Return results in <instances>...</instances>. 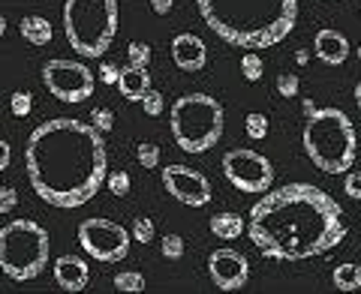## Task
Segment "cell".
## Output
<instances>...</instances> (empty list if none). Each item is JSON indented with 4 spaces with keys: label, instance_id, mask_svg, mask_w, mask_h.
I'll return each mask as SVG.
<instances>
[{
    "label": "cell",
    "instance_id": "6da1fadb",
    "mask_svg": "<svg viewBox=\"0 0 361 294\" xmlns=\"http://www.w3.org/2000/svg\"><path fill=\"white\" fill-rule=\"evenodd\" d=\"M24 168L34 192L52 207H81L109 177L103 133L76 117H54L37 126L24 147Z\"/></svg>",
    "mask_w": 361,
    "mask_h": 294
},
{
    "label": "cell",
    "instance_id": "7a4b0ae2",
    "mask_svg": "<svg viewBox=\"0 0 361 294\" xmlns=\"http://www.w3.org/2000/svg\"><path fill=\"white\" fill-rule=\"evenodd\" d=\"M247 234L259 256L305 261L331 252L347 238L343 207L313 183H286L253 204Z\"/></svg>",
    "mask_w": 361,
    "mask_h": 294
},
{
    "label": "cell",
    "instance_id": "3957f363",
    "mask_svg": "<svg viewBox=\"0 0 361 294\" xmlns=\"http://www.w3.org/2000/svg\"><path fill=\"white\" fill-rule=\"evenodd\" d=\"M214 34L238 48H271L292 34L298 0H196Z\"/></svg>",
    "mask_w": 361,
    "mask_h": 294
},
{
    "label": "cell",
    "instance_id": "277c9868",
    "mask_svg": "<svg viewBox=\"0 0 361 294\" xmlns=\"http://www.w3.org/2000/svg\"><path fill=\"white\" fill-rule=\"evenodd\" d=\"M301 144L310 162L325 174H343L352 168L358 153V135L349 114L340 109H316L307 117Z\"/></svg>",
    "mask_w": 361,
    "mask_h": 294
},
{
    "label": "cell",
    "instance_id": "5b68a950",
    "mask_svg": "<svg viewBox=\"0 0 361 294\" xmlns=\"http://www.w3.org/2000/svg\"><path fill=\"white\" fill-rule=\"evenodd\" d=\"M63 34L70 48L85 60L103 57L118 34V0H67Z\"/></svg>",
    "mask_w": 361,
    "mask_h": 294
},
{
    "label": "cell",
    "instance_id": "8992f818",
    "mask_svg": "<svg viewBox=\"0 0 361 294\" xmlns=\"http://www.w3.org/2000/svg\"><path fill=\"white\" fill-rule=\"evenodd\" d=\"M169 129L184 153H205L223 135V105L208 93L178 96L169 111Z\"/></svg>",
    "mask_w": 361,
    "mask_h": 294
},
{
    "label": "cell",
    "instance_id": "52a82bcc",
    "mask_svg": "<svg viewBox=\"0 0 361 294\" xmlns=\"http://www.w3.org/2000/svg\"><path fill=\"white\" fill-rule=\"evenodd\" d=\"M52 256L48 231L34 219H12L0 228V273L15 282L39 276Z\"/></svg>",
    "mask_w": 361,
    "mask_h": 294
},
{
    "label": "cell",
    "instance_id": "ba28073f",
    "mask_svg": "<svg viewBox=\"0 0 361 294\" xmlns=\"http://www.w3.org/2000/svg\"><path fill=\"white\" fill-rule=\"evenodd\" d=\"M130 240H133V234H130L124 225L112 223V219H103V216H90L79 225L81 249H85L90 258L103 261V264H118V261H124L130 252Z\"/></svg>",
    "mask_w": 361,
    "mask_h": 294
},
{
    "label": "cell",
    "instance_id": "9c48e42d",
    "mask_svg": "<svg viewBox=\"0 0 361 294\" xmlns=\"http://www.w3.org/2000/svg\"><path fill=\"white\" fill-rule=\"evenodd\" d=\"M43 81L48 87V93L61 102H85L94 96L96 78L81 60H67V57H54L43 67Z\"/></svg>",
    "mask_w": 361,
    "mask_h": 294
},
{
    "label": "cell",
    "instance_id": "30bf717a",
    "mask_svg": "<svg viewBox=\"0 0 361 294\" xmlns=\"http://www.w3.org/2000/svg\"><path fill=\"white\" fill-rule=\"evenodd\" d=\"M223 174L238 192H268L274 183L271 159L247 147H235L223 157Z\"/></svg>",
    "mask_w": 361,
    "mask_h": 294
},
{
    "label": "cell",
    "instance_id": "8fae6325",
    "mask_svg": "<svg viewBox=\"0 0 361 294\" xmlns=\"http://www.w3.org/2000/svg\"><path fill=\"white\" fill-rule=\"evenodd\" d=\"M163 186L172 199H178L187 207H205L211 201V181L190 166L163 168Z\"/></svg>",
    "mask_w": 361,
    "mask_h": 294
},
{
    "label": "cell",
    "instance_id": "7c38bea8",
    "mask_svg": "<svg viewBox=\"0 0 361 294\" xmlns=\"http://www.w3.org/2000/svg\"><path fill=\"white\" fill-rule=\"evenodd\" d=\"M208 273H211V282L220 291H238L250 280V264L238 249L223 247L208 256Z\"/></svg>",
    "mask_w": 361,
    "mask_h": 294
},
{
    "label": "cell",
    "instance_id": "4fadbf2b",
    "mask_svg": "<svg viewBox=\"0 0 361 294\" xmlns=\"http://www.w3.org/2000/svg\"><path fill=\"white\" fill-rule=\"evenodd\" d=\"M172 60L180 72H199L208 60V48L196 34H178L172 39Z\"/></svg>",
    "mask_w": 361,
    "mask_h": 294
},
{
    "label": "cell",
    "instance_id": "5bb4252c",
    "mask_svg": "<svg viewBox=\"0 0 361 294\" xmlns=\"http://www.w3.org/2000/svg\"><path fill=\"white\" fill-rule=\"evenodd\" d=\"M313 54L325 63V67H340V63H347V57H349V39L343 36L340 30L322 27L313 36Z\"/></svg>",
    "mask_w": 361,
    "mask_h": 294
},
{
    "label": "cell",
    "instance_id": "9a60e30c",
    "mask_svg": "<svg viewBox=\"0 0 361 294\" xmlns=\"http://www.w3.org/2000/svg\"><path fill=\"white\" fill-rule=\"evenodd\" d=\"M54 282L63 291H85L90 282V271L81 256H61L54 261Z\"/></svg>",
    "mask_w": 361,
    "mask_h": 294
},
{
    "label": "cell",
    "instance_id": "2e32d148",
    "mask_svg": "<svg viewBox=\"0 0 361 294\" xmlns=\"http://www.w3.org/2000/svg\"><path fill=\"white\" fill-rule=\"evenodd\" d=\"M118 91L127 102H142V96L151 91V76H147L145 67H133L130 63L127 69H121V78H118Z\"/></svg>",
    "mask_w": 361,
    "mask_h": 294
},
{
    "label": "cell",
    "instance_id": "e0dca14e",
    "mask_svg": "<svg viewBox=\"0 0 361 294\" xmlns=\"http://www.w3.org/2000/svg\"><path fill=\"white\" fill-rule=\"evenodd\" d=\"M211 234L220 240H238L244 231H247V223H244V216L241 214H232V210H226V214H217V216H211Z\"/></svg>",
    "mask_w": 361,
    "mask_h": 294
},
{
    "label": "cell",
    "instance_id": "ac0fdd59",
    "mask_svg": "<svg viewBox=\"0 0 361 294\" xmlns=\"http://www.w3.org/2000/svg\"><path fill=\"white\" fill-rule=\"evenodd\" d=\"M19 30H21V36L28 39L30 45H48L52 43V36H54V27H52V21L43 19V15H24V19L19 21Z\"/></svg>",
    "mask_w": 361,
    "mask_h": 294
},
{
    "label": "cell",
    "instance_id": "d6986e66",
    "mask_svg": "<svg viewBox=\"0 0 361 294\" xmlns=\"http://www.w3.org/2000/svg\"><path fill=\"white\" fill-rule=\"evenodd\" d=\"M331 282L338 291H361V264H352V261H343V264L334 267Z\"/></svg>",
    "mask_w": 361,
    "mask_h": 294
},
{
    "label": "cell",
    "instance_id": "ffe728a7",
    "mask_svg": "<svg viewBox=\"0 0 361 294\" xmlns=\"http://www.w3.org/2000/svg\"><path fill=\"white\" fill-rule=\"evenodd\" d=\"M114 289L138 294V291H145V276L138 273V271H121L118 276H114Z\"/></svg>",
    "mask_w": 361,
    "mask_h": 294
},
{
    "label": "cell",
    "instance_id": "44dd1931",
    "mask_svg": "<svg viewBox=\"0 0 361 294\" xmlns=\"http://www.w3.org/2000/svg\"><path fill=\"white\" fill-rule=\"evenodd\" d=\"M244 129H247V135L253 142H262V138H268V117L259 111H250L247 117H244Z\"/></svg>",
    "mask_w": 361,
    "mask_h": 294
},
{
    "label": "cell",
    "instance_id": "7402d4cb",
    "mask_svg": "<svg viewBox=\"0 0 361 294\" xmlns=\"http://www.w3.org/2000/svg\"><path fill=\"white\" fill-rule=\"evenodd\" d=\"M262 69H265V63H262V57L256 52H247L241 57V76L247 81H259L262 78Z\"/></svg>",
    "mask_w": 361,
    "mask_h": 294
},
{
    "label": "cell",
    "instance_id": "603a6c76",
    "mask_svg": "<svg viewBox=\"0 0 361 294\" xmlns=\"http://www.w3.org/2000/svg\"><path fill=\"white\" fill-rule=\"evenodd\" d=\"M274 87H277V93H280L283 100H292V96H298V91H301V81H298L295 72H280Z\"/></svg>",
    "mask_w": 361,
    "mask_h": 294
},
{
    "label": "cell",
    "instance_id": "cb8c5ba5",
    "mask_svg": "<svg viewBox=\"0 0 361 294\" xmlns=\"http://www.w3.org/2000/svg\"><path fill=\"white\" fill-rule=\"evenodd\" d=\"M136 157L142 162V168H157L160 166V147L151 142H142L136 147Z\"/></svg>",
    "mask_w": 361,
    "mask_h": 294
},
{
    "label": "cell",
    "instance_id": "d4e9b609",
    "mask_svg": "<svg viewBox=\"0 0 361 294\" xmlns=\"http://www.w3.org/2000/svg\"><path fill=\"white\" fill-rule=\"evenodd\" d=\"M136 243H151L154 240V223L147 216H136L133 219V228H130Z\"/></svg>",
    "mask_w": 361,
    "mask_h": 294
},
{
    "label": "cell",
    "instance_id": "484cf974",
    "mask_svg": "<svg viewBox=\"0 0 361 294\" xmlns=\"http://www.w3.org/2000/svg\"><path fill=\"white\" fill-rule=\"evenodd\" d=\"M105 183H109V192L118 195V199H124V195L130 192V174L127 171H109V177H105Z\"/></svg>",
    "mask_w": 361,
    "mask_h": 294
},
{
    "label": "cell",
    "instance_id": "4316f807",
    "mask_svg": "<svg viewBox=\"0 0 361 294\" xmlns=\"http://www.w3.org/2000/svg\"><path fill=\"white\" fill-rule=\"evenodd\" d=\"M127 57H130L133 67H145L147 69V63H151V45H147V43H130L127 45Z\"/></svg>",
    "mask_w": 361,
    "mask_h": 294
},
{
    "label": "cell",
    "instance_id": "83f0119b",
    "mask_svg": "<svg viewBox=\"0 0 361 294\" xmlns=\"http://www.w3.org/2000/svg\"><path fill=\"white\" fill-rule=\"evenodd\" d=\"M160 249L166 258H180L184 256V238H180V234H166V238L160 240Z\"/></svg>",
    "mask_w": 361,
    "mask_h": 294
},
{
    "label": "cell",
    "instance_id": "f1b7e54d",
    "mask_svg": "<svg viewBox=\"0 0 361 294\" xmlns=\"http://www.w3.org/2000/svg\"><path fill=\"white\" fill-rule=\"evenodd\" d=\"M30 109H34V96H30L28 91L12 93V114H15V117H28Z\"/></svg>",
    "mask_w": 361,
    "mask_h": 294
},
{
    "label": "cell",
    "instance_id": "f546056e",
    "mask_svg": "<svg viewBox=\"0 0 361 294\" xmlns=\"http://www.w3.org/2000/svg\"><path fill=\"white\" fill-rule=\"evenodd\" d=\"M90 126H96L100 133H109V129L114 126V114L109 109H94L90 111Z\"/></svg>",
    "mask_w": 361,
    "mask_h": 294
},
{
    "label": "cell",
    "instance_id": "4dcf8cb0",
    "mask_svg": "<svg viewBox=\"0 0 361 294\" xmlns=\"http://www.w3.org/2000/svg\"><path fill=\"white\" fill-rule=\"evenodd\" d=\"M142 109H145V114L157 117V114L163 111V93H160V91H147V93L142 96Z\"/></svg>",
    "mask_w": 361,
    "mask_h": 294
},
{
    "label": "cell",
    "instance_id": "1f68e13d",
    "mask_svg": "<svg viewBox=\"0 0 361 294\" xmlns=\"http://www.w3.org/2000/svg\"><path fill=\"white\" fill-rule=\"evenodd\" d=\"M19 204V192L12 186H0V214H12Z\"/></svg>",
    "mask_w": 361,
    "mask_h": 294
},
{
    "label": "cell",
    "instance_id": "d6a6232c",
    "mask_svg": "<svg viewBox=\"0 0 361 294\" xmlns=\"http://www.w3.org/2000/svg\"><path fill=\"white\" fill-rule=\"evenodd\" d=\"M343 192H347L349 199L361 201V171H349L347 181H343Z\"/></svg>",
    "mask_w": 361,
    "mask_h": 294
},
{
    "label": "cell",
    "instance_id": "836d02e7",
    "mask_svg": "<svg viewBox=\"0 0 361 294\" xmlns=\"http://www.w3.org/2000/svg\"><path fill=\"white\" fill-rule=\"evenodd\" d=\"M118 78H121V69H118V63L105 60L103 67H100V81H103L105 87H112V84H118Z\"/></svg>",
    "mask_w": 361,
    "mask_h": 294
},
{
    "label": "cell",
    "instance_id": "e575fe53",
    "mask_svg": "<svg viewBox=\"0 0 361 294\" xmlns=\"http://www.w3.org/2000/svg\"><path fill=\"white\" fill-rule=\"evenodd\" d=\"M10 159H12V147L0 138V171H6L10 168Z\"/></svg>",
    "mask_w": 361,
    "mask_h": 294
},
{
    "label": "cell",
    "instance_id": "d590c367",
    "mask_svg": "<svg viewBox=\"0 0 361 294\" xmlns=\"http://www.w3.org/2000/svg\"><path fill=\"white\" fill-rule=\"evenodd\" d=\"M151 6H154V12L157 15H169L172 6H175V0H151Z\"/></svg>",
    "mask_w": 361,
    "mask_h": 294
},
{
    "label": "cell",
    "instance_id": "8d00e7d4",
    "mask_svg": "<svg viewBox=\"0 0 361 294\" xmlns=\"http://www.w3.org/2000/svg\"><path fill=\"white\" fill-rule=\"evenodd\" d=\"M301 109H305V117H310V114L316 111V102L313 100H301Z\"/></svg>",
    "mask_w": 361,
    "mask_h": 294
},
{
    "label": "cell",
    "instance_id": "74e56055",
    "mask_svg": "<svg viewBox=\"0 0 361 294\" xmlns=\"http://www.w3.org/2000/svg\"><path fill=\"white\" fill-rule=\"evenodd\" d=\"M307 60H310V52H305V48H298V52H295V63H301V67H305Z\"/></svg>",
    "mask_w": 361,
    "mask_h": 294
},
{
    "label": "cell",
    "instance_id": "f35d334b",
    "mask_svg": "<svg viewBox=\"0 0 361 294\" xmlns=\"http://www.w3.org/2000/svg\"><path fill=\"white\" fill-rule=\"evenodd\" d=\"M355 102H358V109H361V81L355 84Z\"/></svg>",
    "mask_w": 361,
    "mask_h": 294
},
{
    "label": "cell",
    "instance_id": "ab89813d",
    "mask_svg": "<svg viewBox=\"0 0 361 294\" xmlns=\"http://www.w3.org/2000/svg\"><path fill=\"white\" fill-rule=\"evenodd\" d=\"M3 34H6V19L0 15V36H3Z\"/></svg>",
    "mask_w": 361,
    "mask_h": 294
},
{
    "label": "cell",
    "instance_id": "60d3db41",
    "mask_svg": "<svg viewBox=\"0 0 361 294\" xmlns=\"http://www.w3.org/2000/svg\"><path fill=\"white\" fill-rule=\"evenodd\" d=\"M358 57H361V45H358Z\"/></svg>",
    "mask_w": 361,
    "mask_h": 294
}]
</instances>
